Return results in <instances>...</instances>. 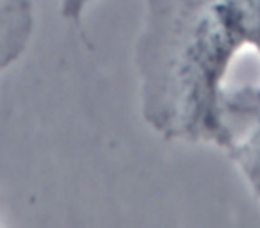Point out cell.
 Here are the masks:
<instances>
[{
	"label": "cell",
	"instance_id": "cell-1",
	"mask_svg": "<svg viewBox=\"0 0 260 228\" xmlns=\"http://www.w3.org/2000/svg\"><path fill=\"white\" fill-rule=\"evenodd\" d=\"M258 50L248 0H146L134 50L141 116L166 141L224 150V79Z\"/></svg>",
	"mask_w": 260,
	"mask_h": 228
},
{
	"label": "cell",
	"instance_id": "cell-2",
	"mask_svg": "<svg viewBox=\"0 0 260 228\" xmlns=\"http://www.w3.org/2000/svg\"><path fill=\"white\" fill-rule=\"evenodd\" d=\"M223 120L228 136L224 152L260 202V87L224 89Z\"/></svg>",
	"mask_w": 260,
	"mask_h": 228
},
{
	"label": "cell",
	"instance_id": "cell-3",
	"mask_svg": "<svg viewBox=\"0 0 260 228\" xmlns=\"http://www.w3.org/2000/svg\"><path fill=\"white\" fill-rule=\"evenodd\" d=\"M32 30V0H0V73L22 57Z\"/></svg>",
	"mask_w": 260,
	"mask_h": 228
},
{
	"label": "cell",
	"instance_id": "cell-4",
	"mask_svg": "<svg viewBox=\"0 0 260 228\" xmlns=\"http://www.w3.org/2000/svg\"><path fill=\"white\" fill-rule=\"evenodd\" d=\"M93 0H61V16L70 22H79Z\"/></svg>",
	"mask_w": 260,
	"mask_h": 228
}]
</instances>
